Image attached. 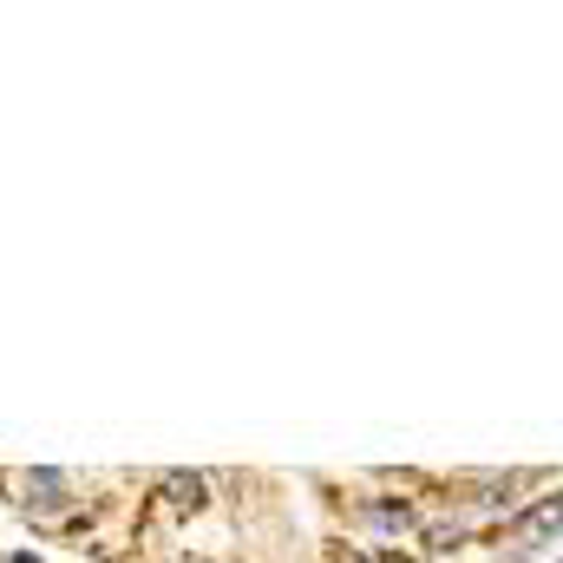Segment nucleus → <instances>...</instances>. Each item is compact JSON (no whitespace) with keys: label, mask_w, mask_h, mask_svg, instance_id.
<instances>
[{"label":"nucleus","mask_w":563,"mask_h":563,"mask_svg":"<svg viewBox=\"0 0 563 563\" xmlns=\"http://www.w3.org/2000/svg\"><path fill=\"white\" fill-rule=\"evenodd\" d=\"M551 531H563V498H538V505L518 518V544H544Z\"/></svg>","instance_id":"2"},{"label":"nucleus","mask_w":563,"mask_h":563,"mask_svg":"<svg viewBox=\"0 0 563 563\" xmlns=\"http://www.w3.org/2000/svg\"><path fill=\"white\" fill-rule=\"evenodd\" d=\"M387 563H420V558H387Z\"/></svg>","instance_id":"5"},{"label":"nucleus","mask_w":563,"mask_h":563,"mask_svg":"<svg viewBox=\"0 0 563 563\" xmlns=\"http://www.w3.org/2000/svg\"><path fill=\"white\" fill-rule=\"evenodd\" d=\"M558 563H563V558H558Z\"/></svg>","instance_id":"6"},{"label":"nucleus","mask_w":563,"mask_h":563,"mask_svg":"<svg viewBox=\"0 0 563 563\" xmlns=\"http://www.w3.org/2000/svg\"><path fill=\"white\" fill-rule=\"evenodd\" d=\"M164 498H170V511H203L210 505V478L203 472H170L164 478Z\"/></svg>","instance_id":"3"},{"label":"nucleus","mask_w":563,"mask_h":563,"mask_svg":"<svg viewBox=\"0 0 563 563\" xmlns=\"http://www.w3.org/2000/svg\"><path fill=\"white\" fill-rule=\"evenodd\" d=\"M20 505H26L33 518H59V511L73 505V478L53 472V465H33V472L20 478Z\"/></svg>","instance_id":"1"},{"label":"nucleus","mask_w":563,"mask_h":563,"mask_svg":"<svg viewBox=\"0 0 563 563\" xmlns=\"http://www.w3.org/2000/svg\"><path fill=\"white\" fill-rule=\"evenodd\" d=\"M361 525H374V531H413V505L407 498H367Z\"/></svg>","instance_id":"4"}]
</instances>
